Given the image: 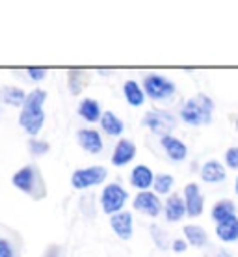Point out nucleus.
<instances>
[{"label":"nucleus","mask_w":238,"mask_h":257,"mask_svg":"<svg viewBox=\"0 0 238 257\" xmlns=\"http://www.w3.org/2000/svg\"><path fill=\"white\" fill-rule=\"evenodd\" d=\"M164 216H166L167 222H180V220L188 216L186 214V203H184V198L179 196V194H171L167 196L166 203H164Z\"/></svg>","instance_id":"ddd939ff"},{"label":"nucleus","mask_w":238,"mask_h":257,"mask_svg":"<svg viewBox=\"0 0 238 257\" xmlns=\"http://www.w3.org/2000/svg\"><path fill=\"white\" fill-rule=\"evenodd\" d=\"M101 127L106 135L110 136H119L125 131V123L114 114V112H104L101 117Z\"/></svg>","instance_id":"b1692460"},{"label":"nucleus","mask_w":238,"mask_h":257,"mask_svg":"<svg viewBox=\"0 0 238 257\" xmlns=\"http://www.w3.org/2000/svg\"><path fill=\"white\" fill-rule=\"evenodd\" d=\"M234 194L238 196V175L234 177Z\"/></svg>","instance_id":"f704fd0d"},{"label":"nucleus","mask_w":238,"mask_h":257,"mask_svg":"<svg viewBox=\"0 0 238 257\" xmlns=\"http://www.w3.org/2000/svg\"><path fill=\"white\" fill-rule=\"evenodd\" d=\"M123 93H125V99L130 106H142L145 103V91H143V86L136 82V80H127L123 84Z\"/></svg>","instance_id":"412c9836"},{"label":"nucleus","mask_w":238,"mask_h":257,"mask_svg":"<svg viewBox=\"0 0 238 257\" xmlns=\"http://www.w3.org/2000/svg\"><path fill=\"white\" fill-rule=\"evenodd\" d=\"M236 131H238V119H236Z\"/></svg>","instance_id":"c9c22d12"},{"label":"nucleus","mask_w":238,"mask_h":257,"mask_svg":"<svg viewBox=\"0 0 238 257\" xmlns=\"http://www.w3.org/2000/svg\"><path fill=\"white\" fill-rule=\"evenodd\" d=\"M106 168L104 166H90V168H80V170H75L71 175V185L78 190H84V188L95 187V185H101L104 179H106Z\"/></svg>","instance_id":"0eeeda50"},{"label":"nucleus","mask_w":238,"mask_h":257,"mask_svg":"<svg viewBox=\"0 0 238 257\" xmlns=\"http://www.w3.org/2000/svg\"><path fill=\"white\" fill-rule=\"evenodd\" d=\"M127 199H129L127 190H125L121 185L112 183V185H108V187H104L103 194H101V205H103L106 214H112V216H114V214L123 211V207H125V203H127Z\"/></svg>","instance_id":"423d86ee"},{"label":"nucleus","mask_w":238,"mask_h":257,"mask_svg":"<svg viewBox=\"0 0 238 257\" xmlns=\"http://www.w3.org/2000/svg\"><path fill=\"white\" fill-rule=\"evenodd\" d=\"M175 187V177L171 174H156L155 177V188L156 194H160V196H166V194H171Z\"/></svg>","instance_id":"a878e982"},{"label":"nucleus","mask_w":238,"mask_h":257,"mask_svg":"<svg viewBox=\"0 0 238 257\" xmlns=\"http://www.w3.org/2000/svg\"><path fill=\"white\" fill-rule=\"evenodd\" d=\"M143 91L153 101H169L177 93V86L173 80H169L164 75L149 73L143 77Z\"/></svg>","instance_id":"20e7f679"},{"label":"nucleus","mask_w":238,"mask_h":257,"mask_svg":"<svg viewBox=\"0 0 238 257\" xmlns=\"http://www.w3.org/2000/svg\"><path fill=\"white\" fill-rule=\"evenodd\" d=\"M171 250H173L175 253H184V251L188 250V242L184 238H175L173 242H171Z\"/></svg>","instance_id":"72a5a7b5"},{"label":"nucleus","mask_w":238,"mask_h":257,"mask_svg":"<svg viewBox=\"0 0 238 257\" xmlns=\"http://www.w3.org/2000/svg\"><path fill=\"white\" fill-rule=\"evenodd\" d=\"M136 157V146L134 142L127 140V138H121V140L116 144L114 148V155H112V164L117 168L127 166L129 162L134 161Z\"/></svg>","instance_id":"4468645a"},{"label":"nucleus","mask_w":238,"mask_h":257,"mask_svg":"<svg viewBox=\"0 0 238 257\" xmlns=\"http://www.w3.org/2000/svg\"><path fill=\"white\" fill-rule=\"evenodd\" d=\"M223 164L227 166V170H238V146L227 148L223 155Z\"/></svg>","instance_id":"cd10ccee"},{"label":"nucleus","mask_w":238,"mask_h":257,"mask_svg":"<svg viewBox=\"0 0 238 257\" xmlns=\"http://www.w3.org/2000/svg\"><path fill=\"white\" fill-rule=\"evenodd\" d=\"M205 257H234V255L227 248H223V246H210L206 250Z\"/></svg>","instance_id":"7c9ffc66"},{"label":"nucleus","mask_w":238,"mask_h":257,"mask_svg":"<svg viewBox=\"0 0 238 257\" xmlns=\"http://www.w3.org/2000/svg\"><path fill=\"white\" fill-rule=\"evenodd\" d=\"M26 93L17 86H4L0 90V99L2 103L8 104V106H23L26 101Z\"/></svg>","instance_id":"4be33fe9"},{"label":"nucleus","mask_w":238,"mask_h":257,"mask_svg":"<svg viewBox=\"0 0 238 257\" xmlns=\"http://www.w3.org/2000/svg\"><path fill=\"white\" fill-rule=\"evenodd\" d=\"M201 181L206 185H219L227 181V166L218 159H208L199 170Z\"/></svg>","instance_id":"9d476101"},{"label":"nucleus","mask_w":238,"mask_h":257,"mask_svg":"<svg viewBox=\"0 0 238 257\" xmlns=\"http://www.w3.org/2000/svg\"><path fill=\"white\" fill-rule=\"evenodd\" d=\"M12 183L13 187H17L21 192H25L34 201H41L47 198V183L43 179L41 170L36 164H26L19 172H15Z\"/></svg>","instance_id":"7ed1b4c3"},{"label":"nucleus","mask_w":238,"mask_h":257,"mask_svg":"<svg viewBox=\"0 0 238 257\" xmlns=\"http://www.w3.org/2000/svg\"><path fill=\"white\" fill-rule=\"evenodd\" d=\"M149 235H151V238H153V242H155V246L158 248V250L166 251L171 248V238H169V235H167V231L164 229V227H160L158 224H151L149 225Z\"/></svg>","instance_id":"393cba45"},{"label":"nucleus","mask_w":238,"mask_h":257,"mask_svg":"<svg viewBox=\"0 0 238 257\" xmlns=\"http://www.w3.org/2000/svg\"><path fill=\"white\" fill-rule=\"evenodd\" d=\"M216 237L223 244L238 242V216L227 220V222H221V224H216Z\"/></svg>","instance_id":"6ab92c4d"},{"label":"nucleus","mask_w":238,"mask_h":257,"mask_svg":"<svg viewBox=\"0 0 238 257\" xmlns=\"http://www.w3.org/2000/svg\"><path fill=\"white\" fill-rule=\"evenodd\" d=\"M77 140L88 153H99L103 151V138L93 128H80L77 133Z\"/></svg>","instance_id":"a211bd4d"},{"label":"nucleus","mask_w":238,"mask_h":257,"mask_svg":"<svg viewBox=\"0 0 238 257\" xmlns=\"http://www.w3.org/2000/svg\"><path fill=\"white\" fill-rule=\"evenodd\" d=\"M78 114H80V117L82 119H86V121H99L101 117H103V114H101V106H99V103H97L95 99H84L82 103L78 104Z\"/></svg>","instance_id":"5701e85b"},{"label":"nucleus","mask_w":238,"mask_h":257,"mask_svg":"<svg viewBox=\"0 0 238 257\" xmlns=\"http://www.w3.org/2000/svg\"><path fill=\"white\" fill-rule=\"evenodd\" d=\"M160 146L164 148L166 155L173 162H182L188 159V146L173 135H167L160 138Z\"/></svg>","instance_id":"9b49d317"},{"label":"nucleus","mask_w":238,"mask_h":257,"mask_svg":"<svg viewBox=\"0 0 238 257\" xmlns=\"http://www.w3.org/2000/svg\"><path fill=\"white\" fill-rule=\"evenodd\" d=\"M80 211H82L84 216H88V218H93L95 216V199L93 196H84L80 199Z\"/></svg>","instance_id":"c85d7f7f"},{"label":"nucleus","mask_w":238,"mask_h":257,"mask_svg":"<svg viewBox=\"0 0 238 257\" xmlns=\"http://www.w3.org/2000/svg\"><path fill=\"white\" fill-rule=\"evenodd\" d=\"M210 216L216 224H221V222H227V220L238 216V207L234 203V199L231 198H223L216 201L210 209Z\"/></svg>","instance_id":"2eb2a0df"},{"label":"nucleus","mask_w":238,"mask_h":257,"mask_svg":"<svg viewBox=\"0 0 238 257\" xmlns=\"http://www.w3.org/2000/svg\"><path fill=\"white\" fill-rule=\"evenodd\" d=\"M47 101V91L38 88L28 93L23 110L19 114V125L25 128L30 136H36L43 128L45 123V112H43V104Z\"/></svg>","instance_id":"f03ea898"},{"label":"nucleus","mask_w":238,"mask_h":257,"mask_svg":"<svg viewBox=\"0 0 238 257\" xmlns=\"http://www.w3.org/2000/svg\"><path fill=\"white\" fill-rule=\"evenodd\" d=\"M41 257H67V253H65V248L62 244H51L47 246V250L43 251Z\"/></svg>","instance_id":"c756f323"},{"label":"nucleus","mask_w":238,"mask_h":257,"mask_svg":"<svg viewBox=\"0 0 238 257\" xmlns=\"http://www.w3.org/2000/svg\"><path fill=\"white\" fill-rule=\"evenodd\" d=\"M132 207H134L136 211L142 212V214L151 216V218L160 216L162 211H164V203H162V199L158 198V194L151 192V190L136 194L134 201H132Z\"/></svg>","instance_id":"6e6552de"},{"label":"nucleus","mask_w":238,"mask_h":257,"mask_svg":"<svg viewBox=\"0 0 238 257\" xmlns=\"http://www.w3.org/2000/svg\"><path fill=\"white\" fill-rule=\"evenodd\" d=\"M28 149H30V153H32L34 157H41V155H45L47 151L51 149V146H49V142H45V140L30 138V140H28Z\"/></svg>","instance_id":"bb28decb"},{"label":"nucleus","mask_w":238,"mask_h":257,"mask_svg":"<svg viewBox=\"0 0 238 257\" xmlns=\"http://www.w3.org/2000/svg\"><path fill=\"white\" fill-rule=\"evenodd\" d=\"M155 177L156 175L153 174V170L145 164H138L134 166L132 174H130V185L134 188H138L140 192H145L149 188L155 185Z\"/></svg>","instance_id":"dca6fc26"},{"label":"nucleus","mask_w":238,"mask_h":257,"mask_svg":"<svg viewBox=\"0 0 238 257\" xmlns=\"http://www.w3.org/2000/svg\"><path fill=\"white\" fill-rule=\"evenodd\" d=\"M184 203H186V214L190 218H199L205 212V196L197 183H188L182 192Z\"/></svg>","instance_id":"1a4fd4ad"},{"label":"nucleus","mask_w":238,"mask_h":257,"mask_svg":"<svg viewBox=\"0 0 238 257\" xmlns=\"http://www.w3.org/2000/svg\"><path fill=\"white\" fill-rule=\"evenodd\" d=\"M26 71H28V77L36 82H41L47 77V69H43V67H28Z\"/></svg>","instance_id":"2f4dec72"},{"label":"nucleus","mask_w":238,"mask_h":257,"mask_svg":"<svg viewBox=\"0 0 238 257\" xmlns=\"http://www.w3.org/2000/svg\"><path fill=\"white\" fill-rule=\"evenodd\" d=\"M110 225L121 240H130L132 233H134V222H132V214L129 211H121L114 214L110 218Z\"/></svg>","instance_id":"f8f14e48"},{"label":"nucleus","mask_w":238,"mask_h":257,"mask_svg":"<svg viewBox=\"0 0 238 257\" xmlns=\"http://www.w3.org/2000/svg\"><path fill=\"white\" fill-rule=\"evenodd\" d=\"M0 257H17V253L13 251L12 244L6 238H0Z\"/></svg>","instance_id":"473e14b6"},{"label":"nucleus","mask_w":238,"mask_h":257,"mask_svg":"<svg viewBox=\"0 0 238 257\" xmlns=\"http://www.w3.org/2000/svg\"><path fill=\"white\" fill-rule=\"evenodd\" d=\"M214 112L216 103L212 97L206 93H197L182 103L179 117L180 121H184L190 127H206L214 121Z\"/></svg>","instance_id":"f257e3e1"},{"label":"nucleus","mask_w":238,"mask_h":257,"mask_svg":"<svg viewBox=\"0 0 238 257\" xmlns=\"http://www.w3.org/2000/svg\"><path fill=\"white\" fill-rule=\"evenodd\" d=\"M177 117L171 114V112H167V110H160V108H155V110H149L147 114L142 117V125L143 127H147L153 135L156 136H167L171 135L175 128H177Z\"/></svg>","instance_id":"39448f33"},{"label":"nucleus","mask_w":238,"mask_h":257,"mask_svg":"<svg viewBox=\"0 0 238 257\" xmlns=\"http://www.w3.org/2000/svg\"><path fill=\"white\" fill-rule=\"evenodd\" d=\"M90 84V73L84 69H69L67 71V86L71 95H80L84 88Z\"/></svg>","instance_id":"aec40b11"},{"label":"nucleus","mask_w":238,"mask_h":257,"mask_svg":"<svg viewBox=\"0 0 238 257\" xmlns=\"http://www.w3.org/2000/svg\"><path fill=\"white\" fill-rule=\"evenodd\" d=\"M184 240L188 242V246L193 248H210V237L206 233L205 227H201L197 224H188L184 225Z\"/></svg>","instance_id":"f3484780"}]
</instances>
